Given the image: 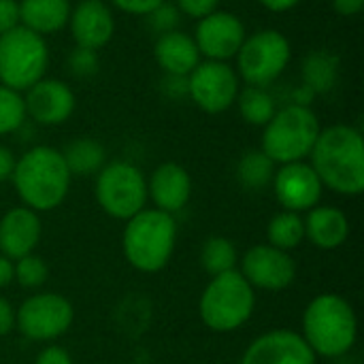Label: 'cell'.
I'll list each match as a JSON object with an SVG mask.
<instances>
[{
    "instance_id": "obj_1",
    "label": "cell",
    "mask_w": 364,
    "mask_h": 364,
    "mask_svg": "<svg viewBox=\"0 0 364 364\" xmlns=\"http://www.w3.org/2000/svg\"><path fill=\"white\" fill-rule=\"evenodd\" d=\"M309 158L324 188L343 196L364 190V141L358 128L335 124L320 130Z\"/></svg>"
},
{
    "instance_id": "obj_2",
    "label": "cell",
    "mask_w": 364,
    "mask_h": 364,
    "mask_svg": "<svg viewBox=\"0 0 364 364\" xmlns=\"http://www.w3.org/2000/svg\"><path fill=\"white\" fill-rule=\"evenodd\" d=\"M11 181L21 205L43 213L58 209L66 200L73 175L62 158V151L38 145L15 160Z\"/></svg>"
},
{
    "instance_id": "obj_3",
    "label": "cell",
    "mask_w": 364,
    "mask_h": 364,
    "mask_svg": "<svg viewBox=\"0 0 364 364\" xmlns=\"http://www.w3.org/2000/svg\"><path fill=\"white\" fill-rule=\"evenodd\" d=\"M301 337L316 356H346L358 339V318L354 307L341 294H318L303 311Z\"/></svg>"
},
{
    "instance_id": "obj_4",
    "label": "cell",
    "mask_w": 364,
    "mask_h": 364,
    "mask_svg": "<svg viewBox=\"0 0 364 364\" xmlns=\"http://www.w3.org/2000/svg\"><path fill=\"white\" fill-rule=\"evenodd\" d=\"M177 245L175 215L160 209H143L134 218L126 220L122 235V250L126 262L141 273L162 271Z\"/></svg>"
},
{
    "instance_id": "obj_5",
    "label": "cell",
    "mask_w": 364,
    "mask_h": 364,
    "mask_svg": "<svg viewBox=\"0 0 364 364\" xmlns=\"http://www.w3.org/2000/svg\"><path fill=\"white\" fill-rule=\"evenodd\" d=\"M256 309V290L239 271L215 275L198 299V314L213 333H232L245 326Z\"/></svg>"
},
{
    "instance_id": "obj_6",
    "label": "cell",
    "mask_w": 364,
    "mask_h": 364,
    "mask_svg": "<svg viewBox=\"0 0 364 364\" xmlns=\"http://www.w3.org/2000/svg\"><path fill=\"white\" fill-rule=\"evenodd\" d=\"M320 122L316 113L305 105H288L271 117L262 132V151L275 164L303 162L309 158L318 134Z\"/></svg>"
},
{
    "instance_id": "obj_7",
    "label": "cell",
    "mask_w": 364,
    "mask_h": 364,
    "mask_svg": "<svg viewBox=\"0 0 364 364\" xmlns=\"http://www.w3.org/2000/svg\"><path fill=\"white\" fill-rule=\"evenodd\" d=\"M49 51L41 34L23 26L0 34V85L26 92L45 77Z\"/></svg>"
},
{
    "instance_id": "obj_8",
    "label": "cell",
    "mask_w": 364,
    "mask_h": 364,
    "mask_svg": "<svg viewBox=\"0 0 364 364\" xmlns=\"http://www.w3.org/2000/svg\"><path fill=\"white\" fill-rule=\"evenodd\" d=\"M96 203L113 220H130L145 209L147 179L139 166L126 160L107 162L96 175Z\"/></svg>"
},
{
    "instance_id": "obj_9",
    "label": "cell",
    "mask_w": 364,
    "mask_h": 364,
    "mask_svg": "<svg viewBox=\"0 0 364 364\" xmlns=\"http://www.w3.org/2000/svg\"><path fill=\"white\" fill-rule=\"evenodd\" d=\"M235 58L237 75L247 85L267 87L286 70L292 58V49L290 41L279 30L267 28L245 36Z\"/></svg>"
},
{
    "instance_id": "obj_10",
    "label": "cell",
    "mask_w": 364,
    "mask_h": 364,
    "mask_svg": "<svg viewBox=\"0 0 364 364\" xmlns=\"http://www.w3.org/2000/svg\"><path fill=\"white\" fill-rule=\"evenodd\" d=\"M75 322L70 301L55 292L28 296L15 309V328L30 341H55L68 333Z\"/></svg>"
},
{
    "instance_id": "obj_11",
    "label": "cell",
    "mask_w": 364,
    "mask_h": 364,
    "mask_svg": "<svg viewBox=\"0 0 364 364\" xmlns=\"http://www.w3.org/2000/svg\"><path fill=\"white\" fill-rule=\"evenodd\" d=\"M188 96L205 113L218 115L228 111L239 94V75L228 62H200L188 77Z\"/></svg>"
},
{
    "instance_id": "obj_12",
    "label": "cell",
    "mask_w": 364,
    "mask_h": 364,
    "mask_svg": "<svg viewBox=\"0 0 364 364\" xmlns=\"http://www.w3.org/2000/svg\"><path fill=\"white\" fill-rule=\"evenodd\" d=\"M254 290L282 292L296 279V262L288 252L269 243L252 245L241 258L237 269Z\"/></svg>"
},
{
    "instance_id": "obj_13",
    "label": "cell",
    "mask_w": 364,
    "mask_h": 364,
    "mask_svg": "<svg viewBox=\"0 0 364 364\" xmlns=\"http://www.w3.org/2000/svg\"><path fill=\"white\" fill-rule=\"evenodd\" d=\"M273 192L277 203L292 213L309 211L322 200L324 186L309 162H290L275 168Z\"/></svg>"
},
{
    "instance_id": "obj_14",
    "label": "cell",
    "mask_w": 364,
    "mask_h": 364,
    "mask_svg": "<svg viewBox=\"0 0 364 364\" xmlns=\"http://www.w3.org/2000/svg\"><path fill=\"white\" fill-rule=\"evenodd\" d=\"M194 43L207 60L226 62L237 55L245 41V26L243 21L228 11H213L198 19Z\"/></svg>"
},
{
    "instance_id": "obj_15",
    "label": "cell",
    "mask_w": 364,
    "mask_h": 364,
    "mask_svg": "<svg viewBox=\"0 0 364 364\" xmlns=\"http://www.w3.org/2000/svg\"><path fill=\"white\" fill-rule=\"evenodd\" d=\"M318 356L305 339L290 328H275L256 337L239 364H316Z\"/></svg>"
},
{
    "instance_id": "obj_16",
    "label": "cell",
    "mask_w": 364,
    "mask_h": 364,
    "mask_svg": "<svg viewBox=\"0 0 364 364\" xmlns=\"http://www.w3.org/2000/svg\"><path fill=\"white\" fill-rule=\"evenodd\" d=\"M26 115L43 126L64 124L75 111V92L58 79H41L26 90Z\"/></svg>"
},
{
    "instance_id": "obj_17",
    "label": "cell",
    "mask_w": 364,
    "mask_h": 364,
    "mask_svg": "<svg viewBox=\"0 0 364 364\" xmlns=\"http://www.w3.org/2000/svg\"><path fill=\"white\" fill-rule=\"evenodd\" d=\"M70 34L77 47L98 51L115 32V19L105 0H81L68 17Z\"/></svg>"
},
{
    "instance_id": "obj_18",
    "label": "cell",
    "mask_w": 364,
    "mask_h": 364,
    "mask_svg": "<svg viewBox=\"0 0 364 364\" xmlns=\"http://www.w3.org/2000/svg\"><path fill=\"white\" fill-rule=\"evenodd\" d=\"M41 235L43 224L38 213L23 205L13 207L0 218V254L13 262L34 254L41 243Z\"/></svg>"
},
{
    "instance_id": "obj_19",
    "label": "cell",
    "mask_w": 364,
    "mask_h": 364,
    "mask_svg": "<svg viewBox=\"0 0 364 364\" xmlns=\"http://www.w3.org/2000/svg\"><path fill=\"white\" fill-rule=\"evenodd\" d=\"M147 198L164 213H179L192 198V177L177 162L160 164L147 181Z\"/></svg>"
},
{
    "instance_id": "obj_20",
    "label": "cell",
    "mask_w": 364,
    "mask_h": 364,
    "mask_svg": "<svg viewBox=\"0 0 364 364\" xmlns=\"http://www.w3.org/2000/svg\"><path fill=\"white\" fill-rule=\"evenodd\" d=\"M305 239L324 252L339 250L350 237V220L348 215L333 205H316L303 218Z\"/></svg>"
},
{
    "instance_id": "obj_21",
    "label": "cell",
    "mask_w": 364,
    "mask_h": 364,
    "mask_svg": "<svg viewBox=\"0 0 364 364\" xmlns=\"http://www.w3.org/2000/svg\"><path fill=\"white\" fill-rule=\"evenodd\" d=\"M154 58L171 77H188L200 64V51L194 38L179 30L160 34L154 47Z\"/></svg>"
},
{
    "instance_id": "obj_22",
    "label": "cell",
    "mask_w": 364,
    "mask_h": 364,
    "mask_svg": "<svg viewBox=\"0 0 364 364\" xmlns=\"http://www.w3.org/2000/svg\"><path fill=\"white\" fill-rule=\"evenodd\" d=\"M70 0H19V26L41 36L53 34L68 23Z\"/></svg>"
},
{
    "instance_id": "obj_23",
    "label": "cell",
    "mask_w": 364,
    "mask_h": 364,
    "mask_svg": "<svg viewBox=\"0 0 364 364\" xmlns=\"http://www.w3.org/2000/svg\"><path fill=\"white\" fill-rule=\"evenodd\" d=\"M62 158L73 177H90L98 175V171L107 164V151L96 139H75L70 141Z\"/></svg>"
},
{
    "instance_id": "obj_24",
    "label": "cell",
    "mask_w": 364,
    "mask_h": 364,
    "mask_svg": "<svg viewBox=\"0 0 364 364\" xmlns=\"http://www.w3.org/2000/svg\"><path fill=\"white\" fill-rule=\"evenodd\" d=\"M339 75V60L328 51H311L303 62V81L311 94H324L335 87Z\"/></svg>"
},
{
    "instance_id": "obj_25",
    "label": "cell",
    "mask_w": 364,
    "mask_h": 364,
    "mask_svg": "<svg viewBox=\"0 0 364 364\" xmlns=\"http://www.w3.org/2000/svg\"><path fill=\"white\" fill-rule=\"evenodd\" d=\"M267 241L269 245L288 254L296 250L305 241L303 215L292 213V211H279L277 215H273L267 226Z\"/></svg>"
},
{
    "instance_id": "obj_26",
    "label": "cell",
    "mask_w": 364,
    "mask_h": 364,
    "mask_svg": "<svg viewBox=\"0 0 364 364\" xmlns=\"http://www.w3.org/2000/svg\"><path fill=\"white\" fill-rule=\"evenodd\" d=\"M200 264L209 277L237 271L239 267V252L237 245L226 237H211L203 243L200 250Z\"/></svg>"
},
{
    "instance_id": "obj_27",
    "label": "cell",
    "mask_w": 364,
    "mask_h": 364,
    "mask_svg": "<svg viewBox=\"0 0 364 364\" xmlns=\"http://www.w3.org/2000/svg\"><path fill=\"white\" fill-rule=\"evenodd\" d=\"M275 166L277 164L262 149H252V151L243 154L237 164L239 183L247 190H262V188L271 186Z\"/></svg>"
},
{
    "instance_id": "obj_28",
    "label": "cell",
    "mask_w": 364,
    "mask_h": 364,
    "mask_svg": "<svg viewBox=\"0 0 364 364\" xmlns=\"http://www.w3.org/2000/svg\"><path fill=\"white\" fill-rule=\"evenodd\" d=\"M235 102L239 105L241 117L252 126H267L277 111L273 96L264 87H256V85H247L245 90H239Z\"/></svg>"
},
{
    "instance_id": "obj_29",
    "label": "cell",
    "mask_w": 364,
    "mask_h": 364,
    "mask_svg": "<svg viewBox=\"0 0 364 364\" xmlns=\"http://www.w3.org/2000/svg\"><path fill=\"white\" fill-rule=\"evenodd\" d=\"M26 117L28 115L21 92L0 85V136L19 130Z\"/></svg>"
},
{
    "instance_id": "obj_30",
    "label": "cell",
    "mask_w": 364,
    "mask_h": 364,
    "mask_svg": "<svg viewBox=\"0 0 364 364\" xmlns=\"http://www.w3.org/2000/svg\"><path fill=\"white\" fill-rule=\"evenodd\" d=\"M47 277L49 269L41 256L28 254L13 262V282H17L26 290H38L41 286H45Z\"/></svg>"
},
{
    "instance_id": "obj_31",
    "label": "cell",
    "mask_w": 364,
    "mask_h": 364,
    "mask_svg": "<svg viewBox=\"0 0 364 364\" xmlns=\"http://www.w3.org/2000/svg\"><path fill=\"white\" fill-rule=\"evenodd\" d=\"M147 17H149L151 28L164 34V32L177 30V23H179V9H177L175 4H168V2H160Z\"/></svg>"
},
{
    "instance_id": "obj_32",
    "label": "cell",
    "mask_w": 364,
    "mask_h": 364,
    "mask_svg": "<svg viewBox=\"0 0 364 364\" xmlns=\"http://www.w3.org/2000/svg\"><path fill=\"white\" fill-rule=\"evenodd\" d=\"M68 66H70V73L73 75H79V77H90L98 70V55L96 51L92 49H83V47H77L70 55H68Z\"/></svg>"
},
{
    "instance_id": "obj_33",
    "label": "cell",
    "mask_w": 364,
    "mask_h": 364,
    "mask_svg": "<svg viewBox=\"0 0 364 364\" xmlns=\"http://www.w3.org/2000/svg\"><path fill=\"white\" fill-rule=\"evenodd\" d=\"M220 0H175V6L179 13L192 17V19H203L205 15L218 11Z\"/></svg>"
},
{
    "instance_id": "obj_34",
    "label": "cell",
    "mask_w": 364,
    "mask_h": 364,
    "mask_svg": "<svg viewBox=\"0 0 364 364\" xmlns=\"http://www.w3.org/2000/svg\"><path fill=\"white\" fill-rule=\"evenodd\" d=\"M19 26V0H0V34Z\"/></svg>"
},
{
    "instance_id": "obj_35",
    "label": "cell",
    "mask_w": 364,
    "mask_h": 364,
    "mask_svg": "<svg viewBox=\"0 0 364 364\" xmlns=\"http://www.w3.org/2000/svg\"><path fill=\"white\" fill-rule=\"evenodd\" d=\"M119 11L130 15H149L164 0H111Z\"/></svg>"
},
{
    "instance_id": "obj_36",
    "label": "cell",
    "mask_w": 364,
    "mask_h": 364,
    "mask_svg": "<svg viewBox=\"0 0 364 364\" xmlns=\"http://www.w3.org/2000/svg\"><path fill=\"white\" fill-rule=\"evenodd\" d=\"M34 364H75L70 354L64 350V348H58V346H49L45 350L38 352Z\"/></svg>"
},
{
    "instance_id": "obj_37",
    "label": "cell",
    "mask_w": 364,
    "mask_h": 364,
    "mask_svg": "<svg viewBox=\"0 0 364 364\" xmlns=\"http://www.w3.org/2000/svg\"><path fill=\"white\" fill-rule=\"evenodd\" d=\"M13 328H15V309L4 296H0V337H6Z\"/></svg>"
},
{
    "instance_id": "obj_38",
    "label": "cell",
    "mask_w": 364,
    "mask_h": 364,
    "mask_svg": "<svg viewBox=\"0 0 364 364\" xmlns=\"http://www.w3.org/2000/svg\"><path fill=\"white\" fill-rule=\"evenodd\" d=\"M15 156L11 154V149H6L4 145H0V183H4L6 179H11L13 168H15Z\"/></svg>"
},
{
    "instance_id": "obj_39",
    "label": "cell",
    "mask_w": 364,
    "mask_h": 364,
    "mask_svg": "<svg viewBox=\"0 0 364 364\" xmlns=\"http://www.w3.org/2000/svg\"><path fill=\"white\" fill-rule=\"evenodd\" d=\"M335 11L343 17H354L363 11L364 0H333Z\"/></svg>"
},
{
    "instance_id": "obj_40",
    "label": "cell",
    "mask_w": 364,
    "mask_h": 364,
    "mask_svg": "<svg viewBox=\"0 0 364 364\" xmlns=\"http://www.w3.org/2000/svg\"><path fill=\"white\" fill-rule=\"evenodd\" d=\"M13 284V260L0 254V290Z\"/></svg>"
},
{
    "instance_id": "obj_41",
    "label": "cell",
    "mask_w": 364,
    "mask_h": 364,
    "mask_svg": "<svg viewBox=\"0 0 364 364\" xmlns=\"http://www.w3.org/2000/svg\"><path fill=\"white\" fill-rule=\"evenodd\" d=\"M264 9L273 11V13H284V11H290L294 9L301 0H258Z\"/></svg>"
}]
</instances>
